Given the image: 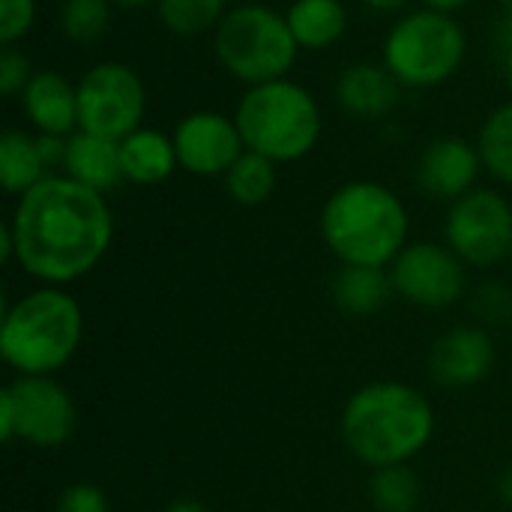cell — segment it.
<instances>
[{
    "mask_svg": "<svg viewBox=\"0 0 512 512\" xmlns=\"http://www.w3.org/2000/svg\"><path fill=\"white\" fill-rule=\"evenodd\" d=\"M408 210L402 198L375 180L339 186L321 210V237L342 264L387 267L408 246Z\"/></svg>",
    "mask_w": 512,
    "mask_h": 512,
    "instance_id": "3",
    "label": "cell"
},
{
    "mask_svg": "<svg viewBox=\"0 0 512 512\" xmlns=\"http://www.w3.org/2000/svg\"><path fill=\"white\" fill-rule=\"evenodd\" d=\"M468 36L450 12L417 9L402 15L384 39V66L402 87H438L465 60Z\"/></svg>",
    "mask_w": 512,
    "mask_h": 512,
    "instance_id": "7",
    "label": "cell"
},
{
    "mask_svg": "<svg viewBox=\"0 0 512 512\" xmlns=\"http://www.w3.org/2000/svg\"><path fill=\"white\" fill-rule=\"evenodd\" d=\"M372 504L378 512H414L420 504V480L408 465L378 468L372 477Z\"/></svg>",
    "mask_w": 512,
    "mask_h": 512,
    "instance_id": "25",
    "label": "cell"
},
{
    "mask_svg": "<svg viewBox=\"0 0 512 512\" xmlns=\"http://www.w3.org/2000/svg\"><path fill=\"white\" fill-rule=\"evenodd\" d=\"M480 159H483V168L501 180V183H510L512 186V102L498 105L483 129H480Z\"/></svg>",
    "mask_w": 512,
    "mask_h": 512,
    "instance_id": "23",
    "label": "cell"
},
{
    "mask_svg": "<svg viewBox=\"0 0 512 512\" xmlns=\"http://www.w3.org/2000/svg\"><path fill=\"white\" fill-rule=\"evenodd\" d=\"M66 141L69 138H63V135H36L39 153H42V159H45L48 168L51 165H63V159H66Z\"/></svg>",
    "mask_w": 512,
    "mask_h": 512,
    "instance_id": "31",
    "label": "cell"
},
{
    "mask_svg": "<svg viewBox=\"0 0 512 512\" xmlns=\"http://www.w3.org/2000/svg\"><path fill=\"white\" fill-rule=\"evenodd\" d=\"M78 426L72 396L51 375H18L0 393V438H21L39 450L63 447Z\"/></svg>",
    "mask_w": 512,
    "mask_h": 512,
    "instance_id": "8",
    "label": "cell"
},
{
    "mask_svg": "<svg viewBox=\"0 0 512 512\" xmlns=\"http://www.w3.org/2000/svg\"><path fill=\"white\" fill-rule=\"evenodd\" d=\"M36 24V0H0V45L9 48Z\"/></svg>",
    "mask_w": 512,
    "mask_h": 512,
    "instance_id": "27",
    "label": "cell"
},
{
    "mask_svg": "<svg viewBox=\"0 0 512 512\" xmlns=\"http://www.w3.org/2000/svg\"><path fill=\"white\" fill-rule=\"evenodd\" d=\"M510 258H512V252H510Z\"/></svg>",
    "mask_w": 512,
    "mask_h": 512,
    "instance_id": "39",
    "label": "cell"
},
{
    "mask_svg": "<svg viewBox=\"0 0 512 512\" xmlns=\"http://www.w3.org/2000/svg\"><path fill=\"white\" fill-rule=\"evenodd\" d=\"M111 0H63L60 30L75 45H93L111 24Z\"/></svg>",
    "mask_w": 512,
    "mask_h": 512,
    "instance_id": "26",
    "label": "cell"
},
{
    "mask_svg": "<svg viewBox=\"0 0 512 512\" xmlns=\"http://www.w3.org/2000/svg\"><path fill=\"white\" fill-rule=\"evenodd\" d=\"M225 6L228 0H159L156 12L165 30L177 36H198L219 27Z\"/></svg>",
    "mask_w": 512,
    "mask_h": 512,
    "instance_id": "24",
    "label": "cell"
},
{
    "mask_svg": "<svg viewBox=\"0 0 512 512\" xmlns=\"http://www.w3.org/2000/svg\"><path fill=\"white\" fill-rule=\"evenodd\" d=\"M474 309H477L486 321H501L507 312H512L510 288H504V285H498V282H492V285L480 288Z\"/></svg>",
    "mask_w": 512,
    "mask_h": 512,
    "instance_id": "30",
    "label": "cell"
},
{
    "mask_svg": "<svg viewBox=\"0 0 512 512\" xmlns=\"http://www.w3.org/2000/svg\"><path fill=\"white\" fill-rule=\"evenodd\" d=\"M144 111H147V87L132 66L120 60H102L81 75L78 81L81 132L123 141L126 135L141 129Z\"/></svg>",
    "mask_w": 512,
    "mask_h": 512,
    "instance_id": "9",
    "label": "cell"
},
{
    "mask_svg": "<svg viewBox=\"0 0 512 512\" xmlns=\"http://www.w3.org/2000/svg\"><path fill=\"white\" fill-rule=\"evenodd\" d=\"M435 432L429 399L399 381H375L357 390L342 411V438L348 450L378 468L408 465Z\"/></svg>",
    "mask_w": 512,
    "mask_h": 512,
    "instance_id": "2",
    "label": "cell"
},
{
    "mask_svg": "<svg viewBox=\"0 0 512 512\" xmlns=\"http://www.w3.org/2000/svg\"><path fill=\"white\" fill-rule=\"evenodd\" d=\"M81 333L84 315L75 297L48 285L3 312L0 354L18 375H51L75 357Z\"/></svg>",
    "mask_w": 512,
    "mask_h": 512,
    "instance_id": "4",
    "label": "cell"
},
{
    "mask_svg": "<svg viewBox=\"0 0 512 512\" xmlns=\"http://www.w3.org/2000/svg\"><path fill=\"white\" fill-rule=\"evenodd\" d=\"M180 168L198 177H225L228 168L246 153L237 120L222 111H192L174 129Z\"/></svg>",
    "mask_w": 512,
    "mask_h": 512,
    "instance_id": "12",
    "label": "cell"
},
{
    "mask_svg": "<svg viewBox=\"0 0 512 512\" xmlns=\"http://www.w3.org/2000/svg\"><path fill=\"white\" fill-rule=\"evenodd\" d=\"M273 189H276V162L252 150H246L225 174V192L240 207H258L270 201Z\"/></svg>",
    "mask_w": 512,
    "mask_h": 512,
    "instance_id": "22",
    "label": "cell"
},
{
    "mask_svg": "<svg viewBox=\"0 0 512 512\" xmlns=\"http://www.w3.org/2000/svg\"><path fill=\"white\" fill-rule=\"evenodd\" d=\"M120 165L129 183H138V186L165 183L180 168L174 138L159 129L141 126L120 141Z\"/></svg>",
    "mask_w": 512,
    "mask_h": 512,
    "instance_id": "18",
    "label": "cell"
},
{
    "mask_svg": "<svg viewBox=\"0 0 512 512\" xmlns=\"http://www.w3.org/2000/svg\"><path fill=\"white\" fill-rule=\"evenodd\" d=\"M426 9H435V12H456V9H462V6H468L471 0H420Z\"/></svg>",
    "mask_w": 512,
    "mask_h": 512,
    "instance_id": "33",
    "label": "cell"
},
{
    "mask_svg": "<svg viewBox=\"0 0 512 512\" xmlns=\"http://www.w3.org/2000/svg\"><path fill=\"white\" fill-rule=\"evenodd\" d=\"M54 512H108V498L93 483H75L63 489Z\"/></svg>",
    "mask_w": 512,
    "mask_h": 512,
    "instance_id": "29",
    "label": "cell"
},
{
    "mask_svg": "<svg viewBox=\"0 0 512 512\" xmlns=\"http://www.w3.org/2000/svg\"><path fill=\"white\" fill-rule=\"evenodd\" d=\"M429 366L444 387H474L492 372L495 345L480 327H456L435 342Z\"/></svg>",
    "mask_w": 512,
    "mask_h": 512,
    "instance_id": "14",
    "label": "cell"
},
{
    "mask_svg": "<svg viewBox=\"0 0 512 512\" xmlns=\"http://www.w3.org/2000/svg\"><path fill=\"white\" fill-rule=\"evenodd\" d=\"M498 3H501V6H510L512 9V0H498Z\"/></svg>",
    "mask_w": 512,
    "mask_h": 512,
    "instance_id": "38",
    "label": "cell"
},
{
    "mask_svg": "<svg viewBox=\"0 0 512 512\" xmlns=\"http://www.w3.org/2000/svg\"><path fill=\"white\" fill-rule=\"evenodd\" d=\"M402 84L384 63H351L336 78V102L360 120H381L399 105Z\"/></svg>",
    "mask_w": 512,
    "mask_h": 512,
    "instance_id": "16",
    "label": "cell"
},
{
    "mask_svg": "<svg viewBox=\"0 0 512 512\" xmlns=\"http://www.w3.org/2000/svg\"><path fill=\"white\" fill-rule=\"evenodd\" d=\"M447 246L474 267H492L512 252V207L495 189H471L453 201L444 222Z\"/></svg>",
    "mask_w": 512,
    "mask_h": 512,
    "instance_id": "10",
    "label": "cell"
},
{
    "mask_svg": "<svg viewBox=\"0 0 512 512\" xmlns=\"http://www.w3.org/2000/svg\"><path fill=\"white\" fill-rule=\"evenodd\" d=\"M300 48L327 51L348 30V9L342 0H294L285 12Z\"/></svg>",
    "mask_w": 512,
    "mask_h": 512,
    "instance_id": "19",
    "label": "cell"
},
{
    "mask_svg": "<svg viewBox=\"0 0 512 512\" xmlns=\"http://www.w3.org/2000/svg\"><path fill=\"white\" fill-rule=\"evenodd\" d=\"M165 512H210L204 504H198V501H192V498H186V501H174L171 507Z\"/></svg>",
    "mask_w": 512,
    "mask_h": 512,
    "instance_id": "34",
    "label": "cell"
},
{
    "mask_svg": "<svg viewBox=\"0 0 512 512\" xmlns=\"http://www.w3.org/2000/svg\"><path fill=\"white\" fill-rule=\"evenodd\" d=\"M507 81H510L512 87V42L507 45Z\"/></svg>",
    "mask_w": 512,
    "mask_h": 512,
    "instance_id": "37",
    "label": "cell"
},
{
    "mask_svg": "<svg viewBox=\"0 0 512 512\" xmlns=\"http://www.w3.org/2000/svg\"><path fill=\"white\" fill-rule=\"evenodd\" d=\"M465 261L441 243H408L390 267L396 294L423 309H447L465 291Z\"/></svg>",
    "mask_w": 512,
    "mask_h": 512,
    "instance_id": "11",
    "label": "cell"
},
{
    "mask_svg": "<svg viewBox=\"0 0 512 512\" xmlns=\"http://www.w3.org/2000/svg\"><path fill=\"white\" fill-rule=\"evenodd\" d=\"M366 9H372V12H381V15H387V12H399V9H405L408 6V0H360Z\"/></svg>",
    "mask_w": 512,
    "mask_h": 512,
    "instance_id": "32",
    "label": "cell"
},
{
    "mask_svg": "<svg viewBox=\"0 0 512 512\" xmlns=\"http://www.w3.org/2000/svg\"><path fill=\"white\" fill-rule=\"evenodd\" d=\"M120 9H144V6H156L159 0H111Z\"/></svg>",
    "mask_w": 512,
    "mask_h": 512,
    "instance_id": "36",
    "label": "cell"
},
{
    "mask_svg": "<svg viewBox=\"0 0 512 512\" xmlns=\"http://www.w3.org/2000/svg\"><path fill=\"white\" fill-rule=\"evenodd\" d=\"M234 120L246 150L276 165L309 156L321 138L318 99L291 78L249 87L237 102Z\"/></svg>",
    "mask_w": 512,
    "mask_h": 512,
    "instance_id": "5",
    "label": "cell"
},
{
    "mask_svg": "<svg viewBox=\"0 0 512 512\" xmlns=\"http://www.w3.org/2000/svg\"><path fill=\"white\" fill-rule=\"evenodd\" d=\"M393 291V279L384 267L342 264L333 279V297L348 315H375L390 303Z\"/></svg>",
    "mask_w": 512,
    "mask_h": 512,
    "instance_id": "20",
    "label": "cell"
},
{
    "mask_svg": "<svg viewBox=\"0 0 512 512\" xmlns=\"http://www.w3.org/2000/svg\"><path fill=\"white\" fill-rule=\"evenodd\" d=\"M213 48L222 69L249 87L288 78L300 51L288 18L264 3L228 9L216 27Z\"/></svg>",
    "mask_w": 512,
    "mask_h": 512,
    "instance_id": "6",
    "label": "cell"
},
{
    "mask_svg": "<svg viewBox=\"0 0 512 512\" xmlns=\"http://www.w3.org/2000/svg\"><path fill=\"white\" fill-rule=\"evenodd\" d=\"M21 108L39 135L69 138L78 132V84H72L57 69L33 72L21 93Z\"/></svg>",
    "mask_w": 512,
    "mask_h": 512,
    "instance_id": "15",
    "label": "cell"
},
{
    "mask_svg": "<svg viewBox=\"0 0 512 512\" xmlns=\"http://www.w3.org/2000/svg\"><path fill=\"white\" fill-rule=\"evenodd\" d=\"M9 228L15 237V261L48 285L87 276L105 258L114 237L105 195L66 174H48L24 192Z\"/></svg>",
    "mask_w": 512,
    "mask_h": 512,
    "instance_id": "1",
    "label": "cell"
},
{
    "mask_svg": "<svg viewBox=\"0 0 512 512\" xmlns=\"http://www.w3.org/2000/svg\"><path fill=\"white\" fill-rule=\"evenodd\" d=\"M498 489H501V498L507 501V504H512V465L501 474V483H498Z\"/></svg>",
    "mask_w": 512,
    "mask_h": 512,
    "instance_id": "35",
    "label": "cell"
},
{
    "mask_svg": "<svg viewBox=\"0 0 512 512\" xmlns=\"http://www.w3.org/2000/svg\"><path fill=\"white\" fill-rule=\"evenodd\" d=\"M45 159L39 153L36 135L24 129H6L0 135V183L9 195L30 192L39 180H45Z\"/></svg>",
    "mask_w": 512,
    "mask_h": 512,
    "instance_id": "21",
    "label": "cell"
},
{
    "mask_svg": "<svg viewBox=\"0 0 512 512\" xmlns=\"http://www.w3.org/2000/svg\"><path fill=\"white\" fill-rule=\"evenodd\" d=\"M30 78H33L30 57L24 51H18L15 45L3 48V54H0V93L3 96L24 93V87L30 84Z\"/></svg>",
    "mask_w": 512,
    "mask_h": 512,
    "instance_id": "28",
    "label": "cell"
},
{
    "mask_svg": "<svg viewBox=\"0 0 512 512\" xmlns=\"http://www.w3.org/2000/svg\"><path fill=\"white\" fill-rule=\"evenodd\" d=\"M63 171L66 177L96 189V192H108L114 189L123 177V165H120V141L102 138V135H90V132H72L66 141V159H63Z\"/></svg>",
    "mask_w": 512,
    "mask_h": 512,
    "instance_id": "17",
    "label": "cell"
},
{
    "mask_svg": "<svg viewBox=\"0 0 512 512\" xmlns=\"http://www.w3.org/2000/svg\"><path fill=\"white\" fill-rule=\"evenodd\" d=\"M480 168H483V159L471 141L459 135H444V138H435L423 150L417 162V183L432 198L459 201L462 195L474 189Z\"/></svg>",
    "mask_w": 512,
    "mask_h": 512,
    "instance_id": "13",
    "label": "cell"
}]
</instances>
